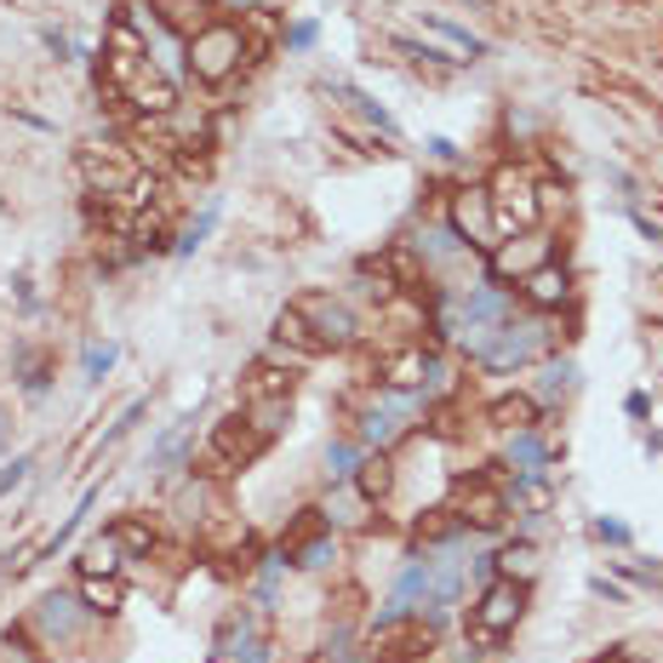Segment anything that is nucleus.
<instances>
[{
  "label": "nucleus",
  "instance_id": "f257e3e1",
  "mask_svg": "<svg viewBox=\"0 0 663 663\" xmlns=\"http://www.w3.org/2000/svg\"><path fill=\"white\" fill-rule=\"evenodd\" d=\"M526 601H533V583H520V578H486V589L475 594L470 618H463L470 646L475 652L504 646V635H515V623L526 618Z\"/></svg>",
  "mask_w": 663,
  "mask_h": 663
},
{
  "label": "nucleus",
  "instance_id": "f03ea898",
  "mask_svg": "<svg viewBox=\"0 0 663 663\" xmlns=\"http://www.w3.org/2000/svg\"><path fill=\"white\" fill-rule=\"evenodd\" d=\"M183 57H189V75L201 81V86H223V81L252 57L241 18H212V23H201V29L183 41Z\"/></svg>",
  "mask_w": 663,
  "mask_h": 663
},
{
  "label": "nucleus",
  "instance_id": "7ed1b4c3",
  "mask_svg": "<svg viewBox=\"0 0 663 663\" xmlns=\"http://www.w3.org/2000/svg\"><path fill=\"white\" fill-rule=\"evenodd\" d=\"M555 344V332H549V315H509L504 326L486 338V349L475 355V367L481 372H520V367H533V360H544Z\"/></svg>",
  "mask_w": 663,
  "mask_h": 663
},
{
  "label": "nucleus",
  "instance_id": "20e7f679",
  "mask_svg": "<svg viewBox=\"0 0 663 663\" xmlns=\"http://www.w3.org/2000/svg\"><path fill=\"white\" fill-rule=\"evenodd\" d=\"M423 412H429V401H423L418 389L383 383V389L372 394V407L360 412V423H355V441L367 446V452H389V446L401 441V435H412Z\"/></svg>",
  "mask_w": 663,
  "mask_h": 663
},
{
  "label": "nucleus",
  "instance_id": "39448f33",
  "mask_svg": "<svg viewBox=\"0 0 663 663\" xmlns=\"http://www.w3.org/2000/svg\"><path fill=\"white\" fill-rule=\"evenodd\" d=\"M486 194H492V212H497V229H504V235H520V229H533L544 218V183L515 160L492 166Z\"/></svg>",
  "mask_w": 663,
  "mask_h": 663
},
{
  "label": "nucleus",
  "instance_id": "423d86ee",
  "mask_svg": "<svg viewBox=\"0 0 663 663\" xmlns=\"http://www.w3.org/2000/svg\"><path fill=\"white\" fill-rule=\"evenodd\" d=\"M360 646H367L372 663H418V657L435 652V623L423 612H383Z\"/></svg>",
  "mask_w": 663,
  "mask_h": 663
},
{
  "label": "nucleus",
  "instance_id": "0eeeda50",
  "mask_svg": "<svg viewBox=\"0 0 663 663\" xmlns=\"http://www.w3.org/2000/svg\"><path fill=\"white\" fill-rule=\"evenodd\" d=\"M452 509H457L463 526H475V533H497V526L515 515L509 486L497 481V475H463V481L452 486Z\"/></svg>",
  "mask_w": 663,
  "mask_h": 663
},
{
  "label": "nucleus",
  "instance_id": "6e6552de",
  "mask_svg": "<svg viewBox=\"0 0 663 663\" xmlns=\"http://www.w3.org/2000/svg\"><path fill=\"white\" fill-rule=\"evenodd\" d=\"M446 223H452V235L470 246V252H492L497 241H504V229H497V212H492L486 183H463V189L452 194V207H446Z\"/></svg>",
  "mask_w": 663,
  "mask_h": 663
},
{
  "label": "nucleus",
  "instance_id": "1a4fd4ad",
  "mask_svg": "<svg viewBox=\"0 0 663 663\" xmlns=\"http://www.w3.org/2000/svg\"><path fill=\"white\" fill-rule=\"evenodd\" d=\"M297 315L309 320V332L320 338V349H355L360 344V315L349 309V297H332V292H304L292 297Z\"/></svg>",
  "mask_w": 663,
  "mask_h": 663
},
{
  "label": "nucleus",
  "instance_id": "9d476101",
  "mask_svg": "<svg viewBox=\"0 0 663 663\" xmlns=\"http://www.w3.org/2000/svg\"><path fill=\"white\" fill-rule=\"evenodd\" d=\"M207 452H212V463H223V470H246V463H257L263 452H270V435L252 423L246 407H235V412H223V418L212 423Z\"/></svg>",
  "mask_w": 663,
  "mask_h": 663
},
{
  "label": "nucleus",
  "instance_id": "9b49d317",
  "mask_svg": "<svg viewBox=\"0 0 663 663\" xmlns=\"http://www.w3.org/2000/svg\"><path fill=\"white\" fill-rule=\"evenodd\" d=\"M86 607H81V594H63V589H52V594H41L35 601V612H29V629L52 646V652H63V646H81L86 641Z\"/></svg>",
  "mask_w": 663,
  "mask_h": 663
},
{
  "label": "nucleus",
  "instance_id": "f8f14e48",
  "mask_svg": "<svg viewBox=\"0 0 663 663\" xmlns=\"http://www.w3.org/2000/svg\"><path fill=\"white\" fill-rule=\"evenodd\" d=\"M549 257H555V241L538 235V229H520V235H504L486 252V275L492 281H526L533 270H544Z\"/></svg>",
  "mask_w": 663,
  "mask_h": 663
},
{
  "label": "nucleus",
  "instance_id": "ddd939ff",
  "mask_svg": "<svg viewBox=\"0 0 663 663\" xmlns=\"http://www.w3.org/2000/svg\"><path fill=\"white\" fill-rule=\"evenodd\" d=\"M115 92H120V104H131V109H138L144 120L172 115V104H178V81H166L149 57L138 63V70H126V75L115 81Z\"/></svg>",
  "mask_w": 663,
  "mask_h": 663
},
{
  "label": "nucleus",
  "instance_id": "4468645a",
  "mask_svg": "<svg viewBox=\"0 0 663 663\" xmlns=\"http://www.w3.org/2000/svg\"><path fill=\"white\" fill-rule=\"evenodd\" d=\"M81 172H86V183L97 189V194H131V183H138L144 172H138V160H131L126 149H115V144H104V149H81Z\"/></svg>",
  "mask_w": 663,
  "mask_h": 663
},
{
  "label": "nucleus",
  "instance_id": "2eb2a0df",
  "mask_svg": "<svg viewBox=\"0 0 663 663\" xmlns=\"http://www.w3.org/2000/svg\"><path fill=\"white\" fill-rule=\"evenodd\" d=\"M520 304L538 309V315H549V309H560V304H572V270L549 257L544 270H533V275L520 281Z\"/></svg>",
  "mask_w": 663,
  "mask_h": 663
},
{
  "label": "nucleus",
  "instance_id": "dca6fc26",
  "mask_svg": "<svg viewBox=\"0 0 663 663\" xmlns=\"http://www.w3.org/2000/svg\"><path fill=\"white\" fill-rule=\"evenodd\" d=\"M429 589H435V560L418 555V560H407V567H401V578H394L389 607H383V612H412V607H423V601H429Z\"/></svg>",
  "mask_w": 663,
  "mask_h": 663
},
{
  "label": "nucleus",
  "instance_id": "f3484780",
  "mask_svg": "<svg viewBox=\"0 0 663 663\" xmlns=\"http://www.w3.org/2000/svg\"><path fill=\"white\" fill-rule=\"evenodd\" d=\"M486 423L492 429H544V407H538V394H497V401H486Z\"/></svg>",
  "mask_w": 663,
  "mask_h": 663
},
{
  "label": "nucleus",
  "instance_id": "a211bd4d",
  "mask_svg": "<svg viewBox=\"0 0 663 663\" xmlns=\"http://www.w3.org/2000/svg\"><path fill=\"white\" fill-rule=\"evenodd\" d=\"M275 344L281 349H292V360H320L326 349H320V338L309 332V320L297 315V304H286L281 315H275Z\"/></svg>",
  "mask_w": 663,
  "mask_h": 663
},
{
  "label": "nucleus",
  "instance_id": "6ab92c4d",
  "mask_svg": "<svg viewBox=\"0 0 663 663\" xmlns=\"http://www.w3.org/2000/svg\"><path fill=\"white\" fill-rule=\"evenodd\" d=\"M189 435H194V412H183V418H172L155 435V446H149V470H166V463H189Z\"/></svg>",
  "mask_w": 663,
  "mask_h": 663
},
{
  "label": "nucleus",
  "instance_id": "aec40b11",
  "mask_svg": "<svg viewBox=\"0 0 663 663\" xmlns=\"http://www.w3.org/2000/svg\"><path fill=\"white\" fill-rule=\"evenodd\" d=\"M367 504L378 509V504H389V492H394V463H389V452H367L360 457V470H355V481H349Z\"/></svg>",
  "mask_w": 663,
  "mask_h": 663
},
{
  "label": "nucleus",
  "instance_id": "412c9836",
  "mask_svg": "<svg viewBox=\"0 0 663 663\" xmlns=\"http://www.w3.org/2000/svg\"><path fill=\"white\" fill-rule=\"evenodd\" d=\"M252 401H292V372L257 360V367L246 372V383H241V407H252Z\"/></svg>",
  "mask_w": 663,
  "mask_h": 663
},
{
  "label": "nucleus",
  "instance_id": "4be33fe9",
  "mask_svg": "<svg viewBox=\"0 0 663 663\" xmlns=\"http://www.w3.org/2000/svg\"><path fill=\"white\" fill-rule=\"evenodd\" d=\"M120 567H126V549H120V538L104 526V533L81 549V578H120Z\"/></svg>",
  "mask_w": 663,
  "mask_h": 663
},
{
  "label": "nucleus",
  "instance_id": "5701e85b",
  "mask_svg": "<svg viewBox=\"0 0 663 663\" xmlns=\"http://www.w3.org/2000/svg\"><path fill=\"white\" fill-rule=\"evenodd\" d=\"M320 515H326V526H332V533H338V526H367L372 504H367V497H360V492L344 481V486H332V492H326Z\"/></svg>",
  "mask_w": 663,
  "mask_h": 663
},
{
  "label": "nucleus",
  "instance_id": "b1692460",
  "mask_svg": "<svg viewBox=\"0 0 663 663\" xmlns=\"http://www.w3.org/2000/svg\"><path fill=\"white\" fill-rule=\"evenodd\" d=\"M504 463L515 475H533V470H549V441H544V429H515L509 435V452Z\"/></svg>",
  "mask_w": 663,
  "mask_h": 663
},
{
  "label": "nucleus",
  "instance_id": "393cba45",
  "mask_svg": "<svg viewBox=\"0 0 663 663\" xmlns=\"http://www.w3.org/2000/svg\"><path fill=\"white\" fill-rule=\"evenodd\" d=\"M81 607L92 612V618H115L120 607H126V583L120 578H81Z\"/></svg>",
  "mask_w": 663,
  "mask_h": 663
},
{
  "label": "nucleus",
  "instance_id": "a878e982",
  "mask_svg": "<svg viewBox=\"0 0 663 663\" xmlns=\"http://www.w3.org/2000/svg\"><path fill=\"white\" fill-rule=\"evenodd\" d=\"M286 555H292V567H297V572H326L344 549H338V533H332V526H320L315 538H304V544L286 549Z\"/></svg>",
  "mask_w": 663,
  "mask_h": 663
},
{
  "label": "nucleus",
  "instance_id": "bb28decb",
  "mask_svg": "<svg viewBox=\"0 0 663 663\" xmlns=\"http://www.w3.org/2000/svg\"><path fill=\"white\" fill-rule=\"evenodd\" d=\"M201 23H212V0H160V29L189 41Z\"/></svg>",
  "mask_w": 663,
  "mask_h": 663
},
{
  "label": "nucleus",
  "instance_id": "cd10ccee",
  "mask_svg": "<svg viewBox=\"0 0 663 663\" xmlns=\"http://www.w3.org/2000/svg\"><path fill=\"white\" fill-rule=\"evenodd\" d=\"M463 533H470V526L457 520V509H429V515L418 520V544H423V549H452Z\"/></svg>",
  "mask_w": 663,
  "mask_h": 663
},
{
  "label": "nucleus",
  "instance_id": "c85d7f7f",
  "mask_svg": "<svg viewBox=\"0 0 663 663\" xmlns=\"http://www.w3.org/2000/svg\"><path fill=\"white\" fill-rule=\"evenodd\" d=\"M578 389V367L572 360H544V372H538V407H555V401H567V394Z\"/></svg>",
  "mask_w": 663,
  "mask_h": 663
},
{
  "label": "nucleus",
  "instance_id": "c756f323",
  "mask_svg": "<svg viewBox=\"0 0 663 663\" xmlns=\"http://www.w3.org/2000/svg\"><path fill=\"white\" fill-rule=\"evenodd\" d=\"M412 246H418V257H423V263H452L457 252H470V246H463V241L452 235V223H435V229H418V241H412Z\"/></svg>",
  "mask_w": 663,
  "mask_h": 663
},
{
  "label": "nucleus",
  "instance_id": "7c9ffc66",
  "mask_svg": "<svg viewBox=\"0 0 663 663\" xmlns=\"http://www.w3.org/2000/svg\"><path fill=\"white\" fill-rule=\"evenodd\" d=\"M109 533L120 538V549H126V560H149V549H155V526L144 520V515H120Z\"/></svg>",
  "mask_w": 663,
  "mask_h": 663
},
{
  "label": "nucleus",
  "instance_id": "2f4dec72",
  "mask_svg": "<svg viewBox=\"0 0 663 663\" xmlns=\"http://www.w3.org/2000/svg\"><path fill=\"white\" fill-rule=\"evenodd\" d=\"M418 18H423V29H435L441 41H452V46H457L463 57H470V63H475V57H486V41H481V35H470L463 23H452V18H441V12H418Z\"/></svg>",
  "mask_w": 663,
  "mask_h": 663
},
{
  "label": "nucleus",
  "instance_id": "473e14b6",
  "mask_svg": "<svg viewBox=\"0 0 663 663\" xmlns=\"http://www.w3.org/2000/svg\"><path fill=\"white\" fill-rule=\"evenodd\" d=\"M360 457H367V446H360V441H332V446H326V481H332V486L355 481Z\"/></svg>",
  "mask_w": 663,
  "mask_h": 663
},
{
  "label": "nucleus",
  "instance_id": "72a5a7b5",
  "mask_svg": "<svg viewBox=\"0 0 663 663\" xmlns=\"http://www.w3.org/2000/svg\"><path fill=\"white\" fill-rule=\"evenodd\" d=\"M92 504H97V486H86V497H81V504H75V515H70V520H63V526H57V533L46 538V549H41L46 560H57V549H63V544H70V538L81 533V526H86V515H92Z\"/></svg>",
  "mask_w": 663,
  "mask_h": 663
},
{
  "label": "nucleus",
  "instance_id": "f704fd0d",
  "mask_svg": "<svg viewBox=\"0 0 663 663\" xmlns=\"http://www.w3.org/2000/svg\"><path fill=\"white\" fill-rule=\"evenodd\" d=\"M218 212H223V207H218V194H212V201L201 207V218H194V223L183 229V235H178V252H183V257L207 246V235H212V229H218Z\"/></svg>",
  "mask_w": 663,
  "mask_h": 663
},
{
  "label": "nucleus",
  "instance_id": "c9c22d12",
  "mask_svg": "<svg viewBox=\"0 0 663 663\" xmlns=\"http://www.w3.org/2000/svg\"><path fill=\"white\" fill-rule=\"evenodd\" d=\"M338 92H344L349 104H355L360 115H367V120H372L378 131H389V138H394V131H401V126H394V115H389V109L378 104V97H367V92H360V86H349V81H338Z\"/></svg>",
  "mask_w": 663,
  "mask_h": 663
},
{
  "label": "nucleus",
  "instance_id": "e433bc0d",
  "mask_svg": "<svg viewBox=\"0 0 663 663\" xmlns=\"http://www.w3.org/2000/svg\"><path fill=\"white\" fill-rule=\"evenodd\" d=\"M497 567H504V578L533 583V572H538V549H533V544H509L504 555H497Z\"/></svg>",
  "mask_w": 663,
  "mask_h": 663
},
{
  "label": "nucleus",
  "instance_id": "4c0bfd02",
  "mask_svg": "<svg viewBox=\"0 0 663 663\" xmlns=\"http://www.w3.org/2000/svg\"><path fill=\"white\" fill-rule=\"evenodd\" d=\"M144 418H149V394H138V401H131V407H126V412H120V418L109 423V435H104V446H120V441H126V435H131V429H138Z\"/></svg>",
  "mask_w": 663,
  "mask_h": 663
},
{
  "label": "nucleus",
  "instance_id": "58836bf2",
  "mask_svg": "<svg viewBox=\"0 0 663 663\" xmlns=\"http://www.w3.org/2000/svg\"><path fill=\"white\" fill-rule=\"evenodd\" d=\"M0 663H41V652L29 646V629H7L0 635Z\"/></svg>",
  "mask_w": 663,
  "mask_h": 663
},
{
  "label": "nucleus",
  "instance_id": "ea45409f",
  "mask_svg": "<svg viewBox=\"0 0 663 663\" xmlns=\"http://www.w3.org/2000/svg\"><path fill=\"white\" fill-rule=\"evenodd\" d=\"M281 572H286V555H263V567H257V607H270V601H275Z\"/></svg>",
  "mask_w": 663,
  "mask_h": 663
},
{
  "label": "nucleus",
  "instance_id": "a19ab883",
  "mask_svg": "<svg viewBox=\"0 0 663 663\" xmlns=\"http://www.w3.org/2000/svg\"><path fill=\"white\" fill-rule=\"evenodd\" d=\"M29 470H35V452H18L12 463H0V497H12L29 481Z\"/></svg>",
  "mask_w": 663,
  "mask_h": 663
},
{
  "label": "nucleus",
  "instance_id": "79ce46f5",
  "mask_svg": "<svg viewBox=\"0 0 663 663\" xmlns=\"http://www.w3.org/2000/svg\"><path fill=\"white\" fill-rule=\"evenodd\" d=\"M115 355H120L115 344H92L86 349V383H104V372L115 367Z\"/></svg>",
  "mask_w": 663,
  "mask_h": 663
},
{
  "label": "nucleus",
  "instance_id": "37998d69",
  "mask_svg": "<svg viewBox=\"0 0 663 663\" xmlns=\"http://www.w3.org/2000/svg\"><path fill=\"white\" fill-rule=\"evenodd\" d=\"M407 57H418V63H457L452 52H441V46H423V41H394Z\"/></svg>",
  "mask_w": 663,
  "mask_h": 663
},
{
  "label": "nucleus",
  "instance_id": "c03bdc74",
  "mask_svg": "<svg viewBox=\"0 0 663 663\" xmlns=\"http://www.w3.org/2000/svg\"><path fill=\"white\" fill-rule=\"evenodd\" d=\"M23 567H35V560H29V549H7V555H0V589H7Z\"/></svg>",
  "mask_w": 663,
  "mask_h": 663
},
{
  "label": "nucleus",
  "instance_id": "a18cd8bd",
  "mask_svg": "<svg viewBox=\"0 0 663 663\" xmlns=\"http://www.w3.org/2000/svg\"><path fill=\"white\" fill-rule=\"evenodd\" d=\"M315 35H320V29H315V23L304 18V23H292V29H286V35H281V41H286L292 52H309V46H315Z\"/></svg>",
  "mask_w": 663,
  "mask_h": 663
},
{
  "label": "nucleus",
  "instance_id": "49530a36",
  "mask_svg": "<svg viewBox=\"0 0 663 663\" xmlns=\"http://www.w3.org/2000/svg\"><path fill=\"white\" fill-rule=\"evenodd\" d=\"M594 538H601V544H629V526H623V520H607V515H601V520H594Z\"/></svg>",
  "mask_w": 663,
  "mask_h": 663
},
{
  "label": "nucleus",
  "instance_id": "de8ad7c7",
  "mask_svg": "<svg viewBox=\"0 0 663 663\" xmlns=\"http://www.w3.org/2000/svg\"><path fill=\"white\" fill-rule=\"evenodd\" d=\"M41 41H46V52H52L57 63H70L75 46H70V35H63V29H41Z\"/></svg>",
  "mask_w": 663,
  "mask_h": 663
},
{
  "label": "nucleus",
  "instance_id": "09e8293b",
  "mask_svg": "<svg viewBox=\"0 0 663 663\" xmlns=\"http://www.w3.org/2000/svg\"><path fill=\"white\" fill-rule=\"evenodd\" d=\"M235 663H270V641H246Z\"/></svg>",
  "mask_w": 663,
  "mask_h": 663
},
{
  "label": "nucleus",
  "instance_id": "8fccbe9b",
  "mask_svg": "<svg viewBox=\"0 0 663 663\" xmlns=\"http://www.w3.org/2000/svg\"><path fill=\"white\" fill-rule=\"evenodd\" d=\"M429 155H435V160H457V144L452 138H429Z\"/></svg>",
  "mask_w": 663,
  "mask_h": 663
},
{
  "label": "nucleus",
  "instance_id": "3c124183",
  "mask_svg": "<svg viewBox=\"0 0 663 663\" xmlns=\"http://www.w3.org/2000/svg\"><path fill=\"white\" fill-rule=\"evenodd\" d=\"M594 663H635V657H629V652H601Z\"/></svg>",
  "mask_w": 663,
  "mask_h": 663
}]
</instances>
